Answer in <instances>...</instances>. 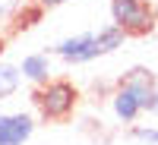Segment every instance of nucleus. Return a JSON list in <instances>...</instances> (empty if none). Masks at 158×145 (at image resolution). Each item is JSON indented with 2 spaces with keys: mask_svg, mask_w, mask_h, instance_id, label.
<instances>
[{
  "mask_svg": "<svg viewBox=\"0 0 158 145\" xmlns=\"http://www.w3.org/2000/svg\"><path fill=\"white\" fill-rule=\"evenodd\" d=\"M127 32L120 25H101V29H89V32H79V35H67L60 38V41L51 47V54L60 57L63 63H70V66H82V63H92L98 57H108L114 54L117 47L127 44Z\"/></svg>",
  "mask_w": 158,
  "mask_h": 145,
  "instance_id": "nucleus-1",
  "label": "nucleus"
},
{
  "mask_svg": "<svg viewBox=\"0 0 158 145\" xmlns=\"http://www.w3.org/2000/svg\"><path fill=\"white\" fill-rule=\"evenodd\" d=\"M158 79L149 73V70H130L120 82H117V88L111 91V114L117 123L123 126H133L142 114H146L149 107V98H152V88H155Z\"/></svg>",
  "mask_w": 158,
  "mask_h": 145,
  "instance_id": "nucleus-2",
  "label": "nucleus"
},
{
  "mask_svg": "<svg viewBox=\"0 0 158 145\" xmlns=\"http://www.w3.org/2000/svg\"><path fill=\"white\" fill-rule=\"evenodd\" d=\"M32 101H35V111L41 120L60 123L67 117H73L76 104H79V88L67 79H48L44 85H35Z\"/></svg>",
  "mask_w": 158,
  "mask_h": 145,
  "instance_id": "nucleus-3",
  "label": "nucleus"
},
{
  "mask_svg": "<svg viewBox=\"0 0 158 145\" xmlns=\"http://www.w3.org/2000/svg\"><path fill=\"white\" fill-rule=\"evenodd\" d=\"M108 10H111V22L120 25L127 35H146L158 25L155 10L146 0H111Z\"/></svg>",
  "mask_w": 158,
  "mask_h": 145,
  "instance_id": "nucleus-4",
  "label": "nucleus"
},
{
  "mask_svg": "<svg viewBox=\"0 0 158 145\" xmlns=\"http://www.w3.org/2000/svg\"><path fill=\"white\" fill-rule=\"evenodd\" d=\"M35 136V117L25 111H0V145H25Z\"/></svg>",
  "mask_w": 158,
  "mask_h": 145,
  "instance_id": "nucleus-5",
  "label": "nucleus"
},
{
  "mask_svg": "<svg viewBox=\"0 0 158 145\" xmlns=\"http://www.w3.org/2000/svg\"><path fill=\"white\" fill-rule=\"evenodd\" d=\"M19 73L25 82L32 85H44L48 79H54V60H51L48 50H35V54H25L19 63Z\"/></svg>",
  "mask_w": 158,
  "mask_h": 145,
  "instance_id": "nucleus-6",
  "label": "nucleus"
},
{
  "mask_svg": "<svg viewBox=\"0 0 158 145\" xmlns=\"http://www.w3.org/2000/svg\"><path fill=\"white\" fill-rule=\"evenodd\" d=\"M19 85H22L19 66H16V63H3V60H0V101L13 98L19 91Z\"/></svg>",
  "mask_w": 158,
  "mask_h": 145,
  "instance_id": "nucleus-7",
  "label": "nucleus"
},
{
  "mask_svg": "<svg viewBox=\"0 0 158 145\" xmlns=\"http://www.w3.org/2000/svg\"><path fill=\"white\" fill-rule=\"evenodd\" d=\"M22 10V0H0V22H13Z\"/></svg>",
  "mask_w": 158,
  "mask_h": 145,
  "instance_id": "nucleus-8",
  "label": "nucleus"
},
{
  "mask_svg": "<svg viewBox=\"0 0 158 145\" xmlns=\"http://www.w3.org/2000/svg\"><path fill=\"white\" fill-rule=\"evenodd\" d=\"M133 139L146 145H158V126H133Z\"/></svg>",
  "mask_w": 158,
  "mask_h": 145,
  "instance_id": "nucleus-9",
  "label": "nucleus"
},
{
  "mask_svg": "<svg viewBox=\"0 0 158 145\" xmlns=\"http://www.w3.org/2000/svg\"><path fill=\"white\" fill-rule=\"evenodd\" d=\"M41 10H57V6H63V3H70V0H35Z\"/></svg>",
  "mask_w": 158,
  "mask_h": 145,
  "instance_id": "nucleus-10",
  "label": "nucleus"
},
{
  "mask_svg": "<svg viewBox=\"0 0 158 145\" xmlns=\"http://www.w3.org/2000/svg\"><path fill=\"white\" fill-rule=\"evenodd\" d=\"M146 114H158V82H155V88H152V98H149Z\"/></svg>",
  "mask_w": 158,
  "mask_h": 145,
  "instance_id": "nucleus-11",
  "label": "nucleus"
},
{
  "mask_svg": "<svg viewBox=\"0 0 158 145\" xmlns=\"http://www.w3.org/2000/svg\"><path fill=\"white\" fill-rule=\"evenodd\" d=\"M3 50H6V35H0V57H3Z\"/></svg>",
  "mask_w": 158,
  "mask_h": 145,
  "instance_id": "nucleus-12",
  "label": "nucleus"
},
{
  "mask_svg": "<svg viewBox=\"0 0 158 145\" xmlns=\"http://www.w3.org/2000/svg\"><path fill=\"white\" fill-rule=\"evenodd\" d=\"M152 10H155V19H158V3H152Z\"/></svg>",
  "mask_w": 158,
  "mask_h": 145,
  "instance_id": "nucleus-13",
  "label": "nucleus"
},
{
  "mask_svg": "<svg viewBox=\"0 0 158 145\" xmlns=\"http://www.w3.org/2000/svg\"><path fill=\"white\" fill-rule=\"evenodd\" d=\"M0 104H3V101H0ZM0 111H3V107H0Z\"/></svg>",
  "mask_w": 158,
  "mask_h": 145,
  "instance_id": "nucleus-14",
  "label": "nucleus"
}]
</instances>
